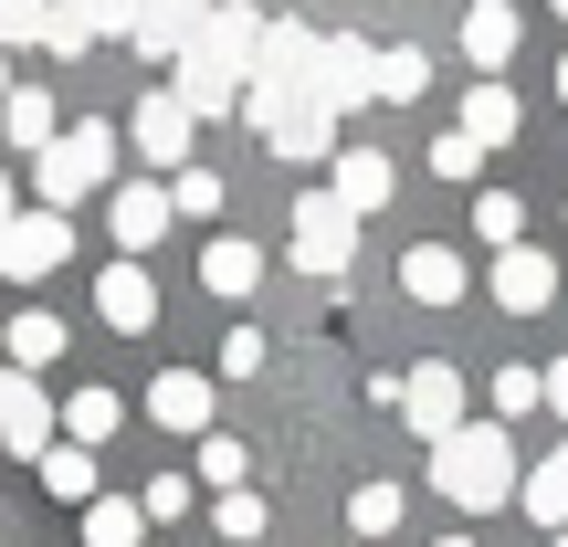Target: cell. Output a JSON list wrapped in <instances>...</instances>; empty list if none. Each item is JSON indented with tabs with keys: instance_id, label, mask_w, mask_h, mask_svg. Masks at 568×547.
<instances>
[{
	"instance_id": "cell-1",
	"label": "cell",
	"mask_w": 568,
	"mask_h": 547,
	"mask_svg": "<svg viewBox=\"0 0 568 547\" xmlns=\"http://www.w3.org/2000/svg\"><path fill=\"white\" fill-rule=\"evenodd\" d=\"M264 32H274V21H253L243 0L201 21V42H190V53L169 63V74H180V95H190V117H232V105L253 95V63H264Z\"/></svg>"
},
{
	"instance_id": "cell-2",
	"label": "cell",
	"mask_w": 568,
	"mask_h": 547,
	"mask_svg": "<svg viewBox=\"0 0 568 547\" xmlns=\"http://www.w3.org/2000/svg\"><path fill=\"white\" fill-rule=\"evenodd\" d=\"M432 495L443 506H506L516 495V443H506V422H464L453 443H432Z\"/></svg>"
},
{
	"instance_id": "cell-3",
	"label": "cell",
	"mask_w": 568,
	"mask_h": 547,
	"mask_svg": "<svg viewBox=\"0 0 568 547\" xmlns=\"http://www.w3.org/2000/svg\"><path fill=\"white\" fill-rule=\"evenodd\" d=\"M116 148H126V138H116V126H95V117H84V126H63V138L32 159L42 211H63V201H84V190H105V180H116Z\"/></svg>"
},
{
	"instance_id": "cell-4",
	"label": "cell",
	"mask_w": 568,
	"mask_h": 547,
	"mask_svg": "<svg viewBox=\"0 0 568 547\" xmlns=\"http://www.w3.org/2000/svg\"><path fill=\"white\" fill-rule=\"evenodd\" d=\"M243 117L264 126V138H274V159H295V169H316V159H337V105H326V95H295V105H274V95H253Z\"/></svg>"
},
{
	"instance_id": "cell-5",
	"label": "cell",
	"mask_w": 568,
	"mask_h": 547,
	"mask_svg": "<svg viewBox=\"0 0 568 547\" xmlns=\"http://www.w3.org/2000/svg\"><path fill=\"white\" fill-rule=\"evenodd\" d=\"M347 253H358V211L337 190H305L295 201V264L305 274H347Z\"/></svg>"
},
{
	"instance_id": "cell-6",
	"label": "cell",
	"mask_w": 568,
	"mask_h": 547,
	"mask_svg": "<svg viewBox=\"0 0 568 547\" xmlns=\"http://www.w3.org/2000/svg\"><path fill=\"white\" fill-rule=\"evenodd\" d=\"M190 126H201V117H190L180 84H148L138 117H126V138H138V159H148V169H190Z\"/></svg>"
},
{
	"instance_id": "cell-7",
	"label": "cell",
	"mask_w": 568,
	"mask_h": 547,
	"mask_svg": "<svg viewBox=\"0 0 568 547\" xmlns=\"http://www.w3.org/2000/svg\"><path fill=\"white\" fill-rule=\"evenodd\" d=\"M63 443V411H42V389H32V368H0V453H53Z\"/></svg>"
},
{
	"instance_id": "cell-8",
	"label": "cell",
	"mask_w": 568,
	"mask_h": 547,
	"mask_svg": "<svg viewBox=\"0 0 568 547\" xmlns=\"http://www.w3.org/2000/svg\"><path fill=\"white\" fill-rule=\"evenodd\" d=\"M211 11H232V0H138V32H126V42H138L148 63H180Z\"/></svg>"
},
{
	"instance_id": "cell-9",
	"label": "cell",
	"mask_w": 568,
	"mask_h": 547,
	"mask_svg": "<svg viewBox=\"0 0 568 547\" xmlns=\"http://www.w3.org/2000/svg\"><path fill=\"white\" fill-rule=\"evenodd\" d=\"M316 95L337 105V117H358V105L379 95V53H368L358 32H326V63H316Z\"/></svg>"
},
{
	"instance_id": "cell-10",
	"label": "cell",
	"mask_w": 568,
	"mask_h": 547,
	"mask_svg": "<svg viewBox=\"0 0 568 547\" xmlns=\"http://www.w3.org/2000/svg\"><path fill=\"white\" fill-rule=\"evenodd\" d=\"M400 422L422 432V443H453V432H464V379H453V368H410L400 379Z\"/></svg>"
},
{
	"instance_id": "cell-11",
	"label": "cell",
	"mask_w": 568,
	"mask_h": 547,
	"mask_svg": "<svg viewBox=\"0 0 568 547\" xmlns=\"http://www.w3.org/2000/svg\"><path fill=\"white\" fill-rule=\"evenodd\" d=\"M63 253H74V232H63V211H21L11 232H0V274H21V284H42L63 264Z\"/></svg>"
},
{
	"instance_id": "cell-12",
	"label": "cell",
	"mask_w": 568,
	"mask_h": 547,
	"mask_svg": "<svg viewBox=\"0 0 568 547\" xmlns=\"http://www.w3.org/2000/svg\"><path fill=\"white\" fill-rule=\"evenodd\" d=\"M95 316L116 326V337H148V326H159V284H148V264H105L95 274Z\"/></svg>"
},
{
	"instance_id": "cell-13",
	"label": "cell",
	"mask_w": 568,
	"mask_h": 547,
	"mask_svg": "<svg viewBox=\"0 0 568 547\" xmlns=\"http://www.w3.org/2000/svg\"><path fill=\"white\" fill-rule=\"evenodd\" d=\"M400 295L410 305H464V253L453 243H410L400 253Z\"/></svg>"
},
{
	"instance_id": "cell-14",
	"label": "cell",
	"mask_w": 568,
	"mask_h": 547,
	"mask_svg": "<svg viewBox=\"0 0 568 547\" xmlns=\"http://www.w3.org/2000/svg\"><path fill=\"white\" fill-rule=\"evenodd\" d=\"M548 295H558V264H548V253H527V243L495 253V305H506V316H537Z\"/></svg>"
},
{
	"instance_id": "cell-15",
	"label": "cell",
	"mask_w": 568,
	"mask_h": 547,
	"mask_svg": "<svg viewBox=\"0 0 568 547\" xmlns=\"http://www.w3.org/2000/svg\"><path fill=\"white\" fill-rule=\"evenodd\" d=\"M326 169H337V180H326V190H337V201L358 211V222H368V211L389 201V180H400V169H389L379 148H337V159H326Z\"/></svg>"
},
{
	"instance_id": "cell-16",
	"label": "cell",
	"mask_w": 568,
	"mask_h": 547,
	"mask_svg": "<svg viewBox=\"0 0 568 547\" xmlns=\"http://www.w3.org/2000/svg\"><path fill=\"white\" fill-rule=\"evenodd\" d=\"M169 211H180V201H169L159 180H126L105 222H116V243H126V253H148V243H159V232H169Z\"/></svg>"
},
{
	"instance_id": "cell-17",
	"label": "cell",
	"mask_w": 568,
	"mask_h": 547,
	"mask_svg": "<svg viewBox=\"0 0 568 547\" xmlns=\"http://www.w3.org/2000/svg\"><path fill=\"white\" fill-rule=\"evenodd\" d=\"M148 422H159V432H201V422H211V379H190V368H169V379L148 389Z\"/></svg>"
},
{
	"instance_id": "cell-18",
	"label": "cell",
	"mask_w": 568,
	"mask_h": 547,
	"mask_svg": "<svg viewBox=\"0 0 568 547\" xmlns=\"http://www.w3.org/2000/svg\"><path fill=\"white\" fill-rule=\"evenodd\" d=\"M464 53L485 63V74L516 53V0H474V11H464Z\"/></svg>"
},
{
	"instance_id": "cell-19",
	"label": "cell",
	"mask_w": 568,
	"mask_h": 547,
	"mask_svg": "<svg viewBox=\"0 0 568 547\" xmlns=\"http://www.w3.org/2000/svg\"><path fill=\"white\" fill-rule=\"evenodd\" d=\"M201 284H211V295H253V284H264V253H253L243 232H222V243L201 253Z\"/></svg>"
},
{
	"instance_id": "cell-20",
	"label": "cell",
	"mask_w": 568,
	"mask_h": 547,
	"mask_svg": "<svg viewBox=\"0 0 568 547\" xmlns=\"http://www.w3.org/2000/svg\"><path fill=\"white\" fill-rule=\"evenodd\" d=\"M148 527H159V516H148L138 495H95V506H84V547H138Z\"/></svg>"
},
{
	"instance_id": "cell-21",
	"label": "cell",
	"mask_w": 568,
	"mask_h": 547,
	"mask_svg": "<svg viewBox=\"0 0 568 547\" xmlns=\"http://www.w3.org/2000/svg\"><path fill=\"white\" fill-rule=\"evenodd\" d=\"M42 495H53V506H95V453L53 443V453H42Z\"/></svg>"
},
{
	"instance_id": "cell-22",
	"label": "cell",
	"mask_w": 568,
	"mask_h": 547,
	"mask_svg": "<svg viewBox=\"0 0 568 547\" xmlns=\"http://www.w3.org/2000/svg\"><path fill=\"white\" fill-rule=\"evenodd\" d=\"M0 126H11V148H53V95H42V84H11V95H0Z\"/></svg>"
},
{
	"instance_id": "cell-23",
	"label": "cell",
	"mask_w": 568,
	"mask_h": 547,
	"mask_svg": "<svg viewBox=\"0 0 568 547\" xmlns=\"http://www.w3.org/2000/svg\"><path fill=\"white\" fill-rule=\"evenodd\" d=\"M516 126H527V117H516L506 84H474V95H464V138H474V148H506Z\"/></svg>"
},
{
	"instance_id": "cell-24",
	"label": "cell",
	"mask_w": 568,
	"mask_h": 547,
	"mask_svg": "<svg viewBox=\"0 0 568 547\" xmlns=\"http://www.w3.org/2000/svg\"><path fill=\"white\" fill-rule=\"evenodd\" d=\"M63 432H74L84 453H95V443H116V432H126V401H116V389H74V411H63Z\"/></svg>"
},
{
	"instance_id": "cell-25",
	"label": "cell",
	"mask_w": 568,
	"mask_h": 547,
	"mask_svg": "<svg viewBox=\"0 0 568 547\" xmlns=\"http://www.w3.org/2000/svg\"><path fill=\"white\" fill-rule=\"evenodd\" d=\"M516 495H527V516H537V527H568V443H558V453H548V464H537Z\"/></svg>"
},
{
	"instance_id": "cell-26",
	"label": "cell",
	"mask_w": 568,
	"mask_h": 547,
	"mask_svg": "<svg viewBox=\"0 0 568 547\" xmlns=\"http://www.w3.org/2000/svg\"><path fill=\"white\" fill-rule=\"evenodd\" d=\"M53 21H74L84 42H105V32H138V0H53Z\"/></svg>"
},
{
	"instance_id": "cell-27",
	"label": "cell",
	"mask_w": 568,
	"mask_h": 547,
	"mask_svg": "<svg viewBox=\"0 0 568 547\" xmlns=\"http://www.w3.org/2000/svg\"><path fill=\"white\" fill-rule=\"evenodd\" d=\"M474 232H485L495 253H516V232H527V201H516V190H485V201H474Z\"/></svg>"
},
{
	"instance_id": "cell-28",
	"label": "cell",
	"mask_w": 568,
	"mask_h": 547,
	"mask_svg": "<svg viewBox=\"0 0 568 547\" xmlns=\"http://www.w3.org/2000/svg\"><path fill=\"white\" fill-rule=\"evenodd\" d=\"M347 527H358V547L389 537V527H400V485H358V495H347Z\"/></svg>"
},
{
	"instance_id": "cell-29",
	"label": "cell",
	"mask_w": 568,
	"mask_h": 547,
	"mask_svg": "<svg viewBox=\"0 0 568 547\" xmlns=\"http://www.w3.org/2000/svg\"><path fill=\"white\" fill-rule=\"evenodd\" d=\"M63 358V316H21L11 326V368H53Z\"/></svg>"
},
{
	"instance_id": "cell-30",
	"label": "cell",
	"mask_w": 568,
	"mask_h": 547,
	"mask_svg": "<svg viewBox=\"0 0 568 547\" xmlns=\"http://www.w3.org/2000/svg\"><path fill=\"white\" fill-rule=\"evenodd\" d=\"M422 84H432V63L410 53V42H400V53H379V95H389V105H410Z\"/></svg>"
},
{
	"instance_id": "cell-31",
	"label": "cell",
	"mask_w": 568,
	"mask_h": 547,
	"mask_svg": "<svg viewBox=\"0 0 568 547\" xmlns=\"http://www.w3.org/2000/svg\"><path fill=\"white\" fill-rule=\"evenodd\" d=\"M211 516H222V537H232V547H253V537H264V516H274V506H264V495H243V485H232V495H222Z\"/></svg>"
},
{
	"instance_id": "cell-32",
	"label": "cell",
	"mask_w": 568,
	"mask_h": 547,
	"mask_svg": "<svg viewBox=\"0 0 568 547\" xmlns=\"http://www.w3.org/2000/svg\"><path fill=\"white\" fill-rule=\"evenodd\" d=\"M53 32V0H0V53H11V42H42Z\"/></svg>"
},
{
	"instance_id": "cell-33",
	"label": "cell",
	"mask_w": 568,
	"mask_h": 547,
	"mask_svg": "<svg viewBox=\"0 0 568 547\" xmlns=\"http://www.w3.org/2000/svg\"><path fill=\"white\" fill-rule=\"evenodd\" d=\"M169 201H180L190 222H211V211H222V180H211V169H180V180H169Z\"/></svg>"
},
{
	"instance_id": "cell-34",
	"label": "cell",
	"mask_w": 568,
	"mask_h": 547,
	"mask_svg": "<svg viewBox=\"0 0 568 547\" xmlns=\"http://www.w3.org/2000/svg\"><path fill=\"white\" fill-rule=\"evenodd\" d=\"M548 401V368H506V379H495V411H537Z\"/></svg>"
},
{
	"instance_id": "cell-35",
	"label": "cell",
	"mask_w": 568,
	"mask_h": 547,
	"mask_svg": "<svg viewBox=\"0 0 568 547\" xmlns=\"http://www.w3.org/2000/svg\"><path fill=\"white\" fill-rule=\"evenodd\" d=\"M201 485H243V443H222V432H211V443H201Z\"/></svg>"
},
{
	"instance_id": "cell-36",
	"label": "cell",
	"mask_w": 568,
	"mask_h": 547,
	"mask_svg": "<svg viewBox=\"0 0 568 547\" xmlns=\"http://www.w3.org/2000/svg\"><path fill=\"white\" fill-rule=\"evenodd\" d=\"M432 169H443V180H474V169H485V148H474V138H464V126H453V138H443V148H432Z\"/></svg>"
},
{
	"instance_id": "cell-37",
	"label": "cell",
	"mask_w": 568,
	"mask_h": 547,
	"mask_svg": "<svg viewBox=\"0 0 568 547\" xmlns=\"http://www.w3.org/2000/svg\"><path fill=\"white\" fill-rule=\"evenodd\" d=\"M138 506H148V516H159V527H169V516H190V474H159V485H148V495H138Z\"/></svg>"
},
{
	"instance_id": "cell-38",
	"label": "cell",
	"mask_w": 568,
	"mask_h": 547,
	"mask_svg": "<svg viewBox=\"0 0 568 547\" xmlns=\"http://www.w3.org/2000/svg\"><path fill=\"white\" fill-rule=\"evenodd\" d=\"M222 368H232V379H253V368H264V337H253V326H232V337H222Z\"/></svg>"
},
{
	"instance_id": "cell-39",
	"label": "cell",
	"mask_w": 568,
	"mask_h": 547,
	"mask_svg": "<svg viewBox=\"0 0 568 547\" xmlns=\"http://www.w3.org/2000/svg\"><path fill=\"white\" fill-rule=\"evenodd\" d=\"M548 411H558V422H568V358L548 368Z\"/></svg>"
},
{
	"instance_id": "cell-40",
	"label": "cell",
	"mask_w": 568,
	"mask_h": 547,
	"mask_svg": "<svg viewBox=\"0 0 568 547\" xmlns=\"http://www.w3.org/2000/svg\"><path fill=\"white\" fill-rule=\"evenodd\" d=\"M11 222H21V211H11V180H0V232H11Z\"/></svg>"
},
{
	"instance_id": "cell-41",
	"label": "cell",
	"mask_w": 568,
	"mask_h": 547,
	"mask_svg": "<svg viewBox=\"0 0 568 547\" xmlns=\"http://www.w3.org/2000/svg\"><path fill=\"white\" fill-rule=\"evenodd\" d=\"M558 105H568V53H558Z\"/></svg>"
},
{
	"instance_id": "cell-42",
	"label": "cell",
	"mask_w": 568,
	"mask_h": 547,
	"mask_svg": "<svg viewBox=\"0 0 568 547\" xmlns=\"http://www.w3.org/2000/svg\"><path fill=\"white\" fill-rule=\"evenodd\" d=\"M0 95H11V53H0Z\"/></svg>"
},
{
	"instance_id": "cell-43",
	"label": "cell",
	"mask_w": 568,
	"mask_h": 547,
	"mask_svg": "<svg viewBox=\"0 0 568 547\" xmlns=\"http://www.w3.org/2000/svg\"><path fill=\"white\" fill-rule=\"evenodd\" d=\"M548 11H558V21H568V0H548Z\"/></svg>"
},
{
	"instance_id": "cell-44",
	"label": "cell",
	"mask_w": 568,
	"mask_h": 547,
	"mask_svg": "<svg viewBox=\"0 0 568 547\" xmlns=\"http://www.w3.org/2000/svg\"><path fill=\"white\" fill-rule=\"evenodd\" d=\"M443 547H474V537H443Z\"/></svg>"
},
{
	"instance_id": "cell-45",
	"label": "cell",
	"mask_w": 568,
	"mask_h": 547,
	"mask_svg": "<svg viewBox=\"0 0 568 547\" xmlns=\"http://www.w3.org/2000/svg\"><path fill=\"white\" fill-rule=\"evenodd\" d=\"M558 547H568V527H558Z\"/></svg>"
},
{
	"instance_id": "cell-46",
	"label": "cell",
	"mask_w": 568,
	"mask_h": 547,
	"mask_svg": "<svg viewBox=\"0 0 568 547\" xmlns=\"http://www.w3.org/2000/svg\"><path fill=\"white\" fill-rule=\"evenodd\" d=\"M0 337H11V326H0Z\"/></svg>"
}]
</instances>
